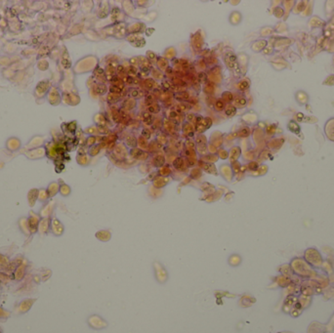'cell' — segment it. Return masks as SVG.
<instances>
[{"label": "cell", "mask_w": 334, "mask_h": 333, "mask_svg": "<svg viewBox=\"0 0 334 333\" xmlns=\"http://www.w3.org/2000/svg\"><path fill=\"white\" fill-rule=\"evenodd\" d=\"M183 132H184V134L187 136L188 138L193 136V127L191 125L189 122H185V123L183 124Z\"/></svg>", "instance_id": "cell-7"}, {"label": "cell", "mask_w": 334, "mask_h": 333, "mask_svg": "<svg viewBox=\"0 0 334 333\" xmlns=\"http://www.w3.org/2000/svg\"><path fill=\"white\" fill-rule=\"evenodd\" d=\"M240 263V257L237 254H233L230 258H229V264H230L231 266H233V267L237 266Z\"/></svg>", "instance_id": "cell-17"}, {"label": "cell", "mask_w": 334, "mask_h": 333, "mask_svg": "<svg viewBox=\"0 0 334 333\" xmlns=\"http://www.w3.org/2000/svg\"><path fill=\"white\" fill-rule=\"evenodd\" d=\"M130 155H131L132 157H134L135 159H140V160H145L147 158V156H149V155H147V153L137 148L132 149L130 150Z\"/></svg>", "instance_id": "cell-4"}, {"label": "cell", "mask_w": 334, "mask_h": 333, "mask_svg": "<svg viewBox=\"0 0 334 333\" xmlns=\"http://www.w3.org/2000/svg\"><path fill=\"white\" fill-rule=\"evenodd\" d=\"M125 71V68L123 66H116V71L117 73H120V72H123Z\"/></svg>", "instance_id": "cell-48"}, {"label": "cell", "mask_w": 334, "mask_h": 333, "mask_svg": "<svg viewBox=\"0 0 334 333\" xmlns=\"http://www.w3.org/2000/svg\"><path fill=\"white\" fill-rule=\"evenodd\" d=\"M214 108H215L217 111H223L224 108H225V103H224L222 100H217L215 105H214Z\"/></svg>", "instance_id": "cell-29"}, {"label": "cell", "mask_w": 334, "mask_h": 333, "mask_svg": "<svg viewBox=\"0 0 334 333\" xmlns=\"http://www.w3.org/2000/svg\"><path fill=\"white\" fill-rule=\"evenodd\" d=\"M53 233L56 236H61L64 233V227L58 220H55V222H53Z\"/></svg>", "instance_id": "cell-6"}, {"label": "cell", "mask_w": 334, "mask_h": 333, "mask_svg": "<svg viewBox=\"0 0 334 333\" xmlns=\"http://www.w3.org/2000/svg\"><path fill=\"white\" fill-rule=\"evenodd\" d=\"M95 90H96V93L98 95H104V94L107 93L108 88L105 84H98V85L95 86Z\"/></svg>", "instance_id": "cell-19"}, {"label": "cell", "mask_w": 334, "mask_h": 333, "mask_svg": "<svg viewBox=\"0 0 334 333\" xmlns=\"http://www.w3.org/2000/svg\"><path fill=\"white\" fill-rule=\"evenodd\" d=\"M246 105V99L245 98L240 97L234 100V107L235 108H243Z\"/></svg>", "instance_id": "cell-24"}, {"label": "cell", "mask_w": 334, "mask_h": 333, "mask_svg": "<svg viewBox=\"0 0 334 333\" xmlns=\"http://www.w3.org/2000/svg\"><path fill=\"white\" fill-rule=\"evenodd\" d=\"M8 264V259H6L4 256L0 255V267H5Z\"/></svg>", "instance_id": "cell-45"}, {"label": "cell", "mask_w": 334, "mask_h": 333, "mask_svg": "<svg viewBox=\"0 0 334 333\" xmlns=\"http://www.w3.org/2000/svg\"><path fill=\"white\" fill-rule=\"evenodd\" d=\"M143 116V121L144 123L147 125H152L153 124V115L152 113H150L149 111H144L142 113Z\"/></svg>", "instance_id": "cell-14"}, {"label": "cell", "mask_w": 334, "mask_h": 333, "mask_svg": "<svg viewBox=\"0 0 334 333\" xmlns=\"http://www.w3.org/2000/svg\"><path fill=\"white\" fill-rule=\"evenodd\" d=\"M201 168L205 172L209 173V174H215L217 175V170L216 167L213 165L212 163H207V162H201Z\"/></svg>", "instance_id": "cell-5"}, {"label": "cell", "mask_w": 334, "mask_h": 333, "mask_svg": "<svg viewBox=\"0 0 334 333\" xmlns=\"http://www.w3.org/2000/svg\"><path fill=\"white\" fill-rule=\"evenodd\" d=\"M191 176H192L193 179H198V178H199L200 176H201V172H200V170L198 169V168H195V169H193V170L192 171Z\"/></svg>", "instance_id": "cell-39"}, {"label": "cell", "mask_w": 334, "mask_h": 333, "mask_svg": "<svg viewBox=\"0 0 334 333\" xmlns=\"http://www.w3.org/2000/svg\"><path fill=\"white\" fill-rule=\"evenodd\" d=\"M173 165L175 167V169H177L178 171H183V170H185L184 168H186L185 167V160L183 159L182 157H177V158L174 160Z\"/></svg>", "instance_id": "cell-12"}, {"label": "cell", "mask_w": 334, "mask_h": 333, "mask_svg": "<svg viewBox=\"0 0 334 333\" xmlns=\"http://www.w3.org/2000/svg\"><path fill=\"white\" fill-rule=\"evenodd\" d=\"M249 133H250V131H249L248 128H243V129H241L240 133H238V135H240V137H247L249 135Z\"/></svg>", "instance_id": "cell-44"}, {"label": "cell", "mask_w": 334, "mask_h": 333, "mask_svg": "<svg viewBox=\"0 0 334 333\" xmlns=\"http://www.w3.org/2000/svg\"><path fill=\"white\" fill-rule=\"evenodd\" d=\"M147 111H149L150 113H158L160 111V107L158 106L157 104H153L149 106V108H147Z\"/></svg>", "instance_id": "cell-25"}, {"label": "cell", "mask_w": 334, "mask_h": 333, "mask_svg": "<svg viewBox=\"0 0 334 333\" xmlns=\"http://www.w3.org/2000/svg\"><path fill=\"white\" fill-rule=\"evenodd\" d=\"M24 274H26V267L24 265H20L19 267L16 269L15 272V279L17 280H21L23 278Z\"/></svg>", "instance_id": "cell-10"}, {"label": "cell", "mask_w": 334, "mask_h": 333, "mask_svg": "<svg viewBox=\"0 0 334 333\" xmlns=\"http://www.w3.org/2000/svg\"><path fill=\"white\" fill-rule=\"evenodd\" d=\"M156 64L160 69H165L166 68H168V61L165 58H158Z\"/></svg>", "instance_id": "cell-20"}, {"label": "cell", "mask_w": 334, "mask_h": 333, "mask_svg": "<svg viewBox=\"0 0 334 333\" xmlns=\"http://www.w3.org/2000/svg\"><path fill=\"white\" fill-rule=\"evenodd\" d=\"M153 268H154V273H156L157 281L160 283H164L168 279V274L165 268L157 261H154Z\"/></svg>", "instance_id": "cell-3"}, {"label": "cell", "mask_w": 334, "mask_h": 333, "mask_svg": "<svg viewBox=\"0 0 334 333\" xmlns=\"http://www.w3.org/2000/svg\"><path fill=\"white\" fill-rule=\"evenodd\" d=\"M142 96V94H141V91L138 90V89H131L130 90V97L132 98V99H135V98H139Z\"/></svg>", "instance_id": "cell-35"}, {"label": "cell", "mask_w": 334, "mask_h": 333, "mask_svg": "<svg viewBox=\"0 0 334 333\" xmlns=\"http://www.w3.org/2000/svg\"><path fill=\"white\" fill-rule=\"evenodd\" d=\"M144 83H145V87L149 90H152L153 87L156 86V82H154V80L152 78H147Z\"/></svg>", "instance_id": "cell-28"}, {"label": "cell", "mask_w": 334, "mask_h": 333, "mask_svg": "<svg viewBox=\"0 0 334 333\" xmlns=\"http://www.w3.org/2000/svg\"><path fill=\"white\" fill-rule=\"evenodd\" d=\"M225 113H226L227 116L233 117L234 115L237 113V108H235L234 106H232V105H229V106L226 108V110H225Z\"/></svg>", "instance_id": "cell-18"}, {"label": "cell", "mask_w": 334, "mask_h": 333, "mask_svg": "<svg viewBox=\"0 0 334 333\" xmlns=\"http://www.w3.org/2000/svg\"><path fill=\"white\" fill-rule=\"evenodd\" d=\"M96 236L97 238H99L100 240L102 241H108L111 239V233L108 232V231H100V232H98L96 234Z\"/></svg>", "instance_id": "cell-8"}, {"label": "cell", "mask_w": 334, "mask_h": 333, "mask_svg": "<svg viewBox=\"0 0 334 333\" xmlns=\"http://www.w3.org/2000/svg\"><path fill=\"white\" fill-rule=\"evenodd\" d=\"M195 129L198 134H202L203 132L206 131V129L210 128V126L212 125V119L210 117L198 116L195 118Z\"/></svg>", "instance_id": "cell-1"}, {"label": "cell", "mask_w": 334, "mask_h": 333, "mask_svg": "<svg viewBox=\"0 0 334 333\" xmlns=\"http://www.w3.org/2000/svg\"><path fill=\"white\" fill-rule=\"evenodd\" d=\"M256 168H257V164H256V163L251 162L250 164H249V169H251V170H255Z\"/></svg>", "instance_id": "cell-49"}, {"label": "cell", "mask_w": 334, "mask_h": 333, "mask_svg": "<svg viewBox=\"0 0 334 333\" xmlns=\"http://www.w3.org/2000/svg\"><path fill=\"white\" fill-rule=\"evenodd\" d=\"M187 118H188V120L189 121V122H195V115L193 114V113H189L188 115H187Z\"/></svg>", "instance_id": "cell-46"}, {"label": "cell", "mask_w": 334, "mask_h": 333, "mask_svg": "<svg viewBox=\"0 0 334 333\" xmlns=\"http://www.w3.org/2000/svg\"><path fill=\"white\" fill-rule=\"evenodd\" d=\"M195 141L198 143V145H206V143H207L206 137H204V136H202V135L198 136Z\"/></svg>", "instance_id": "cell-36"}, {"label": "cell", "mask_w": 334, "mask_h": 333, "mask_svg": "<svg viewBox=\"0 0 334 333\" xmlns=\"http://www.w3.org/2000/svg\"><path fill=\"white\" fill-rule=\"evenodd\" d=\"M185 145L187 147V150H195V142L191 141L189 139H188L187 141H186Z\"/></svg>", "instance_id": "cell-42"}, {"label": "cell", "mask_w": 334, "mask_h": 333, "mask_svg": "<svg viewBox=\"0 0 334 333\" xmlns=\"http://www.w3.org/2000/svg\"><path fill=\"white\" fill-rule=\"evenodd\" d=\"M158 173H160L161 176L165 177V176H168V175L171 173V170L168 166H165L164 168H162V169H160V172H158Z\"/></svg>", "instance_id": "cell-37"}, {"label": "cell", "mask_w": 334, "mask_h": 333, "mask_svg": "<svg viewBox=\"0 0 334 333\" xmlns=\"http://www.w3.org/2000/svg\"><path fill=\"white\" fill-rule=\"evenodd\" d=\"M110 92H111V94H115V95H120L121 92H122V90H121L120 88H118L117 86H115V85H114V84H111V85L110 86Z\"/></svg>", "instance_id": "cell-32"}, {"label": "cell", "mask_w": 334, "mask_h": 333, "mask_svg": "<svg viewBox=\"0 0 334 333\" xmlns=\"http://www.w3.org/2000/svg\"><path fill=\"white\" fill-rule=\"evenodd\" d=\"M120 100V96L119 95H115V94H110L108 96V102L110 104H115Z\"/></svg>", "instance_id": "cell-26"}, {"label": "cell", "mask_w": 334, "mask_h": 333, "mask_svg": "<svg viewBox=\"0 0 334 333\" xmlns=\"http://www.w3.org/2000/svg\"><path fill=\"white\" fill-rule=\"evenodd\" d=\"M218 157H221L222 159H226L229 157V153L225 150H220L219 153H218Z\"/></svg>", "instance_id": "cell-40"}, {"label": "cell", "mask_w": 334, "mask_h": 333, "mask_svg": "<svg viewBox=\"0 0 334 333\" xmlns=\"http://www.w3.org/2000/svg\"><path fill=\"white\" fill-rule=\"evenodd\" d=\"M214 90H215V86H214V84L212 82L206 83V85L204 87V92L206 94H208V95H212V94L214 93Z\"/></svg>", "instance_id": "cell-23"}, {"label": "cell", "mask_w": 334, "mask_h": 333, "mask_svg": "<svg viewBox=\"0 0 334 333\" xmlns=\"http://www.w3.org/2000/svg\"><path fill=\"white\" fill-rule=\"evenodd\" d=\"M124 81L126 84H129V85H132V84H136V80L135 78L133 77V76H130V75H127L124 79Z\"/></svg>", "instance_id": "cell-41"}, {"label": "cell", "mask_w": 334, "mask_h": 333, "mask_svg": "<svg viewBox=\"0 0 334 333\" xmlns=\"http://www.w3.org/2000/svg\"><path fill=\"white\" fill-rule=\"evenodd\" d=\"M142 137L145 138L146 140H149L150 138V130L147 128H144L142 130Z\"/></svg>", "instance_id": "cell-38"}, {"label": "cell", "mask_w": 334, "mask_h": 333, "mask_svg": "<svg viewBox=\"0 0 334 333\" xmlns=\"http://www.w3.org/2000/svg\"><path fill=\"white\" fill-rule=\"evenodd\" d=\"M288 128L290 129L291 131L292 132H294V133H298L299 131H300V128H299V126L295 123L294 121H291L289 124H288Z\"/></svg>", "instance_id": "cell-34"}, {"label": "cell", "mask_w": 334, "mask_h": 333, "mask_svg": "<svg viewBox=\"0 0 334 333\" xmlns=\"http://www.w3.org/2000/svg\"><path fill=\"white\" fill-rule=\"evenodd\" d=\"M196 149H198V153L199 155H207V150H208V149H207L206 145H198L196 146Z\"/></svg>", "instance_id": "cell-27"}, {"label": "cell", "mask_w": 334, "mask_h": 333, "mask_svg": "<svg viewBox=\"0 0 334 333\" xmlns=\"http://www.w3.org/2000/svg\"><path fill=\"white\" fill-rule=\"evenodd\" d=\"M224 62L228 68L232 69L233 71H234L235 73H237V69H240V68H238V63H237V55L233 53V52H228V53L225 54Z\"/></svg>", "instance_id": "cell-2"}, {"label": "cell", "mask_w": 334, "mask_h": 333, "mask_svg": "<svg viewBox=\"0 0 334 333\" xmlns=\"http://www.w3.org/2000/svg\"><path fill=\"white\" fill-rule=\"evenodd\" d=\"M174 98L178 101H186L189 99V94L186 91H179L174 94Z\"/></svg>", "instance_id": "cell-13"}, {"label": "cell", "mask_w": 334, "mask_h": 333, "mask_svg": "<svg viewBox=\"0 0 334 333\" xmlns=\"http://www.w3.org/2000/svg\"><path fill=\"white\" fill-rule=\"evenodd\" d=\"M39 232L41 233V234H44L48 232V222L47 220H43V222L41 223L40 225V228H39Z\"/></svg>", "instance_id": "cell-30"}, {"label": "cell", "mask_w": 334, "mask_h": 333, "mask_svg": "<svg viewBox=\"0 0 334 333\" xmlns=\"http://www.w3.org/2000/svg\"><path fill=\"white\" fill-rule=\"evenodd\" d=\"M136 104L137 102L135 99H132V98H129V99H126L124 102H123L122 104V107L125 108V110H132V108H134L136 107Z\"/></svg>", "instance_id": "cell-9"}, {"label": "cell", "mask_w": 334, "mask_h": 333, "mask_svg": "<svg viewBox=\"0 0 334 333\" xmlns=\"http://www.w3.org/2000/svg\"><path fill=\"white\" fill-rule=\"evenodd\" d=\"M240 155V149L237 148V147H234L231 150L230 152V159L232 162H234L235 160H237L238 157Z\"/></svg>", "instance_id": "cell-11"}, {"label": "cell", "mask_w": 334, "mask_h": 333, "mask_svg": "<svg viewBox=\"0 0 334 333\" xmlns=\"http://www.w3.org/2000/svg\"><path fill=\"white\" fill-rule=\"evenodd\" d=\"M99 129H100V132H101V133H105V134H108V133L110 132L107 127H105V125H101V126H99Z\"/></svg>", "instance_id": "cell-47"}, {"label": "cell", "mask_w": 334, "mask_h": 333, "mask_svg": "<svg viewBox=\"0 0 334 333\" xmlns=\"http://www.w3.org/2000/svg\"><path fill=\"white\" fill-rule=\"evenodd\" d=\"M165 163V158L163 155H156L153 160V164L156 167H161Z\"/></svg>", "instance_id": "cell-15"}, {"label": "cell", "mask_w": 334, "mask_h": 333, "mask_svg": "<svg viewBox=\"0 0 334 333\" xmlns=\"http://www.w3.org/2000/svg\"><path fill=\"white\" fill-rule=\"evenodd\" d=\"M126 145L129 146L130 148L135 149L137 147V145H138V142H137L135 137H133V136H129V137H127V139H126Z\"/></svg>", "instance_id": "cell-21"}, {"label": "cell", "mask_w": 334, "mask_h": 333, "mask_svg": "<svg viewBox=\"0 0 334 333\" xmlns=\"http://www.w3.org/2000/svg\"><path fill=\"white\" fill-rule=\"evenodd\" d=\"M249 87V81L248 80H241V81L238 83V89L240 90H246Z\"/></svg>", "instance_id": "cell-33"}, {"label": "cell", "mask_w": 334, "mask_h": 333, "mask_svg": "<svg viewBox=\"0 0 334 333\" xmlns=\"http://www.w3.org/2000/svg\"><path fill=\"white\" fill-rule=\"evenodd\" d=\"M161 85H162L164 90L167 91V90H171L172 86H173V83H172L170 80H168V79H163L162 80V83H161Z\"/></svg>", "instance_id": "cell-31"}, {"label": "cell", "mask_w": 334, "mask_h": 333, "mask_svg": "<svg viewBox=\"0 0 334 333\" xmlns=\"http://www.w3.org/2000/svg\"><path fill=\"white\" fill-rule=\"evenodd\" d=\"M218 157L217 155H215L214 153H210V155H206L205 156L202 157V160L203 162H207V163H213V162H216L218 160Z\"/></svg>", "instance_id": "cell-16"}, {"label": "cell", "mask_w": 334, "mask_h": 333, "mask_svg": "<svg viewBox=\"0 0 334 333\" xmlns=\"http://www.w3.org/2000/svg\"><path fill=\"white\" fill-rule=\"evenodd\" d=\"M222 101L224 102H227V103H232V102L234 101V95L232 93H230V92H224L223 94H222Z\"/></svg>", "instance_id": "cell-22"}, {"label": "cell", "mask_w": 334, "mask_h": 333, "mask_svg": "<svg viewBox=\"0 0 334 333\" xmlns=\"http://www.w3.org/2000/svg\"><path fill=\"white\" fill-rule=\"evenodd\" d=\"M147 59L149 60L150 62H152V61H154V60L156 59V54L153 53V52L147 51Z\"/></svg>", "instance_id": "cell-43"}]
</instances>
